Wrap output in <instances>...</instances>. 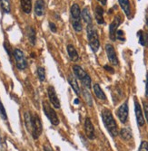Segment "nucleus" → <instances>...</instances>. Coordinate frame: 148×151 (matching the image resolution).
Listing matches in <instances>:
<instances>
[{"label": "nucleus", "mask_w": 148, "mask_h": 151, "mask_svg": "<svg viewBox=\"0 0 148 151\" xmlns=\"http://www.w3.org/2000/svg\"><path fill=\"white\" fill-rule=\"evenodd\" d=\"M102 119L104 124L106 128V129L108 130V132L111 134L112 137H116L118 135V128H117V124L112 115V112L109 111V109H104L102 111Z\"/></svg>", "instance_id": "nucleus-1"}, {"label": "nucleus", "mask_w": 148, "mask_h": 151, "mask_svg": "<svg viewBox=\"0 0 148 151\" xmlns=\"http://www.w3.org/2000/svg\"><path fill=\"white\" fill-rule=\"evenodd\" d=\"M86 33H87V39H88V44L90 48L93 52H96L100 47V42H99V36L97 34L96 29L93 24H87L86 27Z\"/></svg>", "instance_id": "nucleus-2"}, {"label": "nucleus", "mask_w": 148, "mask_h": 151, "mask_svg": "<svg viewBox=\"0 0 148 151\" xmlns=\"http://www.w3.org/2000/svg\"><path fill=\"white\" fill-rule=\"evenodd\" d=\"M71 13V24L75 32H81L83 26L81 23V10L77 4H74L70 9Z\"/></svg>", "instance_id": "nucleus-3"}, {"label": "nucleus", "mask_w": 148, "mask_h": 151, "mask_svg": "<svg viewBox=\"0 0 148 151\" xmlns=\"http://www.w3.org/2000/svg\"><path fill=\"white\" fill-rule=\"evenodd\" d=\"M73 71H74L75 77H77V79H79L82 81L84 86L86 87L87 89H90L91 88V78L88 75V73L84 69H82L81 66L76 65V64H75L73 66Z\"/></svg>", "instance_id": "nucleus-4"}, {"label": "nucleus", "mask_w": 148, "mask_h": 151, "mask_svg": "<svg viewBox=\"0 0 148 151\" xmlns=\"http://www.w3.org/2000/svg\"><path fill=\"white\" fill-rule=\"evenodd\" d=\"M43 128L40 118L37 114H31V134L34 139H37L42 133Z\"/></svg>", "instance_id": "nucleus-5"}, {"label": "nucleus", "mask_w": 148, "mask_h": 151, "mask_svg": "<svg viewBox=\"0 0 148 151\" xmlns=\"http://www.w3.org/2000/svg\"><path fill=\"white\" fill-rule=\"evenodd\" d=\"M43 111L45 112V115L48 118V119L52 123V125L57 126L59 124V119L57 114L56 113L55 109L51 107V105L46 101H43Z\"/></svg>", "instance_id": "nucleus-6"}, {"label": "nucleus", "mask_w": 148, "mask_h": 151, "mask_svg": "<svg viewBox=\"0 0 148 151\" xmlns=\"http://www.w3.org/2000/svg\"><path fill=\"white\" fill-rule=\"evenodd\" d=\"M13 55H14L17 69L20 71L26 69V67H28V62H26V58L25 56L24 52L20 49H15L14 52H13Z\"/></svg>", "instance_id": "nucleus-7"}, {"label": "nucleus", "mask_w": 148, "mask_h": 151, "mask_svg": "<svg viewBox=\"0 0 148 151\" xmlns=\"http://www.w3.org/2000/svg\"><path fill=\"white\" fill-rule=\"evenodd\" d=\"M116 115L121 122L124 123V124L126 123L127 119H128V103H127V101H126L125 103H123L119 107V109L116 111Z\"/></svg>", "instance_id": "nucleus-8"}, {"label": "nucleus", "mask_w": 148, "mask_h": 151, "mask_svg": "<svg viewBox=\"0 0 148 151\" xmlns=\"http://www.w3.org/2000/svg\"><path fill=\"white\" fill-rule=\"evenodd\" d=\"M121 22H122V18H121L120 15H117V16H115L114 21L111 23V24L109 26V36H110V39L112 41L116 40L115 34H116V31L118 29V26L120 25Z\"/></svg>", "instance_id": "nucleus-9"}, {"label": "nucleus", "mask_w": 148, "mask_h": 151, "mask_svg": "<svg viewBox=\"0 0 148 151\" xmlns=\"http://www.w3.org/2000/svg\"><path fill=\"white\" fill-rule=\"evenodd\" d=\"M47 93H48V98L51 102V104L54 106V108L59 109L60 108V101L59 99L57 98V95L56 93L55 88L53 86H48L47 88Z\"/></svg>", "instance_id": "nucleus-10"}, {"label": "nucleus", "mask_w": 148, "mask_h": 151, "mask_svg": "<svg viewBox=\"0 0 148 151\" xmlns=\"http://www.w3.org/2000/svg\"><path fill=\"white\" fill-rule=\"evenodd\" d=\"M105 51H106V54H107V57H108L109 62L114 65H117L118 64V58L116 56V52H115L113 45L110 44H107L105 45Z\"/></svg>", "instance_id": "nucleus-11"}, {"label": "nucleus", "mask_w": 148, "mask_h": 151, "mask_svg": "<svg viewBox=\"0 0 148 151\" xmlns=\"http://www.w3.org/2000/svg\"><path fill=\"white\" fill-rule=\"evenodd\" d=\"M134 112H136V117L138 126L143 127L144 125L145 120H144V118L143 116L141 106H140V104H139V102L137 101L136 99H134Z\"/></svg>", "instance_id": "nucleus-12"}, {"label": "nucleus", "mask_w": 148, "mask_h": 151, "mask_svg": "<svg viewBox=\"0 0 148 151\" xmlns=\"http://www.w3.org/2000/svg\"><path fill=\"white\" fill-rule=\"evenodd\" d=\"M85 130H86V134L87 136V138L89 139H95V128H94V125L92 121L90 120L89 118H86V121H85Z\"/></svg>", "instance_id": "nucleus-13"}, {"label": "nucleus", "mask_w": 148, "mask_h": 151, "mask_svg": "<svg viewBox=\"0 0 148 151\" xmlns=\"http://www.w3.org/2000/svg\"><path fill=\"white\" fill-rule=\"evenodd\" d=\"M45 1L44 0H36L35 4V13L37 17H42L45 14Z\"/></svg>", "instance_id": "nucleus-14"}, {"label": "nucleus", "mask_w": 148, "mask_h": 151, "mask_svg": "<svg viewBox=\"0 0 148 151\" xmlns=\"http://www.w3.org/2000/svg\"><path fill=\"white\" fill-rule=\"evenodd\" d=\"M118 3L127 17H131V6L129 0H118Z\"/></svg>", "instance_id": "nucleus-15"}, {"label": "nucleus", "mask_w": 148, "mask_h": 151, "mask_svg": "<svg viewBox=\"0 0 148 151\" xmlns=\"http://www.w3.org/2000/svg\"><path fill=\"white\" fill-rule=\"evenodd\" d=\"M67 53H68V56L71 59L72 62H77L79 59L78 52L74 47L73 45H67Z\"/></svg>", "instance_id": "nucleus-16"}, {"label": "nucleus", "mask_w": 148, "mask_h": 151, "mask_svg": "<svg viewBox=\"0 0 148 151\" xmlns=\"http://www.w3.org/2000/svg\"><path fill=\"white\" fill-rule=\"evenodd\" d=\"M95 17H96V20L98 24H104V9L102 8V6H96Z\"/></svg>", "instance_id": "nucleus-17"}, {"label": "nucleus", "mask_w": 148, "mask_h": 151, "mask_svg": "<svg viewBox=\"0 0 148 151\" xmlns=\"http://www.w3.org/2000/svg\"><path fill=\"white\" fill-rule=\"evenodd\" d=\"M68 82L70 86L72 87V89L74 90V91L79 96L80 95V87L78 85V82L75 79V76H74L73 74H69L68 75Z\"/></svg>", "instance_id": "nucleus-18"}, {"label": "nucleus", "mask_w": 148, "mask_h": 151, "mask_svg": "<svg viewBox=\"0 0 148 151\" xmlns=\"http://www.w3.org/2000/svg\"><path fill=\"white\" fill-rule=\"evenodd\" d=\"M21 8L25 14H30L32 11V0H20Z\"/></svg>", "instance_id": "nucleus-19"}, {"label": "nucleus", "mask_w": 148, "mask_h": 151, "mask_svg": "<svg viewBox=\"0 0 148 151\" xmlns=\"http://www.w3.org/2000/svg\"><path fill=\"white\" fill-rule=\"evenodd\" d=\"M81 17L83 18L85 23H86L87 24H92V17H91L90 10H89L88 6L84 7V9L81 11Z\"/></svg>", "instance_id": "nucleus-20"}, {"label": "nucleus", "mask_w": 148, "mask_h": 151, "mask_svg": "<svg viewBox=\"0 0 148 151\" xmlns=\"http://www.w3.org/2000/svg\"><path fill=\"white\" fill-rule=\"evenodd\" d=\"M93 89H94V92H95L96 96L99 100H101V101L106 100V96H105L104 92L103 91V90L101 89V87L98 83H96L95 85H94Z\"/></svg>", "instance_id": "nucleus-21"}, {"label": "nucleus", "mask_w": 148, "mask_h": 151, "mask_svg": "<svg viewBox=\"0 0 148 151\" xmlns=\"http://www.w3.org/2000/svg\"><path fill=\"white\" fill-rule=\"evenodd\" d=\"M26 35L28 37V40L31 45H36V30L31 26H28L26 28Z\"/></svg>", "instance_id": "nucleus-22"}, {"label": "nucleus", "mask_w": 148, "mask_h": 151, "mask_svg": "<svg viewBox=\"0 0 148 151\" xmlns=\"http://www.w3.org/2000/svg\"><path fill=\"white\" fill-rule=\"evenodd\" d=\"M120 137L122 138L124 140H129L132 139V131L128 128H124L120 130Z\"/></svg>", "instance_id": "nucleus-23"}, {"label": "nucleus", "mask_w": 148, "mask_h": 151, "mask_svg": "<svg viewBox=\"0 0 148 151\" xmlns=\"http://www.w3.org/2000/svg\"><path fill=\"white\" fill-rule=\"evenodd\" d=\"M137 35L139 37L140 45H142L143 46H146L148 45V35H147V34L144 33L143 31H139Z\"/></svg>", "instance_id": "nucleus-24"}, {"label": "nucleus", "mask_w": 148, "mask_h": 151, "mask_svg": "<svg viewBox=\"0 0 148 151\" xmlns=\"http://www.w3.org/2000/svg\"><path fill=\"white\" fill-rule=\"evenodd\" d=\"M0 5L3 9V11L7 14H9L11 11V6H10V1L9 0H0Z\"/></svg>", "instance_id": "nucleus-25"}, {"label": "nucleus", "mask_w": 148, "mask_h": 151, "mask_svg": "<svg viewBox=\"0 0 148 151\" xmlns=\"http://www.w3.org/2000/svg\"><path fill=\"white\" fill-rule=\"evenodd\" d=\"M25 128L29 132H31V114L29 112H25L24 115Z\"/></svg>", "instance_id": "nucleus-26"}, {"label": "nucleus", "mask_w": 148, "mask_h": 151, "mask_svg": "<svg viewBox=\"0 0 148 151\" xmlns=\"http://www.w3.org/2000/svg\"><path fill=\"white\" fill-rule=\"evenodd\" d=\"M37 76L40 81H44L46 80V71L43 67L37 68Z\"/></svg>", "instance_id": "nucleus-27"}, {"label": "nucleus", "mask_w": 148, "mask_h": 151, "mask_svg": "<svg viewBox=\"0 0 148 151\" xmlns=\"http://www.w3.org/2000/svg\"><path fill=\"white\" fill-rule=\"evenodd\" d=\"M83 94H84V97H85V100L86 101V103L91 107L93 106V100H92V97H91V95L90 93L86 91V90H83Z\"/></svg>", "instance_id": "nucleus-28"}, {"label": "nucleus", "mask_w": 148, "mask_h": 151, "mask_svg": "<svg viewBox=\"0 0 148 151\" xmlns=\"http://www.w3.org/2000/svg\"><path fill=\"white\" fill-rule=\"evenodd\" d=\"M0 116L1 118L4 119V120H7V112H6V109L3 106V103L0 101Z\"/></svg>", "instance_id": "nucleus-29"}, {"label": "nucleus", "mask_w": 148, "mask_h": 151, "mask_svg": "<svg viewBox=\"0 0 148 151\" xmlns=\"http://www.w3.org/2000/svg\"><path fill=\"white\" fill-rule=\"evenodd\" d=\"M115 38L120 40V41H125L126 38H125V34L122 30H117L116 31V34H115Z\"/></svg>", "instance_id": "nucleus-30"}, {"label": "nucleus", "mask_w": 148, "mask_h": 151, "mask_svg": "<svg viewBox=\"0 0 148 151\" xmlns=\"http://www.w3.org/2000/svg\"><path fill=\"white\" fill-rule=\"evenodd\" d=\"M139 151H148V142L147 141H142L140 147H139Z\"/></svg>", "instance_id": "nucleus-31"}, {"label": "nucleus", "mask_w": 148, "mask_h": 151, "mask_svg": "<svg viewBox=\"0 0 148 151\" xmlns=\"http://www.w3.org/2000/svg\"><path fill=\"white\" fill-rule=\"evenodd\" d=\"M143 103H144V111L146 121H147V123H148V102H147V101H144Z\"/></svg>", "instance_id": "nucleus-32"}, {"label": "nucleus", "mask_w": 148, "mask_h": 151, "mask_svg": "<svg viewBox=\"0 0 148 151\" xmlns=\"http://www.w3.org/2000/svg\"><path fill=\"white\" fill-rule=\"evenodd\" d=\"M49 28H50V30L53 33H57V26H56V24H54V23L49 22Z\"/></svg>", "instance_id": "nucleus-33"}, {"label": "nucleus", "mask_w": 148, "mask_h": 151, "mask_svg": "<svg viewBox=\"0 0 148 151\" xmlns=\"http://www.w3.org/2000/svg\"><path fill=\"white\" fill-rule=\"evenodd\" d=\"M145 96L148 98V73L146 75V82H145Z\"/></svg>", "instance_id": "nucleus-34"}, {"label": "nucleus", "mask_w": 148, "mask_h": 151, "mask_svg": "<svg viewBox=\"0 0 148 151\" xmlns=\"http://www.w3.org/2000/svg\"><path fill=\"white\" fill-rule=\"evenodd\" d=\"M44 151H53L51 147L49 145H45L44 146Z\"/></svg>", "instance_id": "nucleus-35"}, {"label": "nucleus", "mask_w": 148, "mask_h": 151, "mask_svg": "<svg viewBox=\"0 0 148 151\" xmlns=\"http://www.w3.org/2000/svg\"><path fill=\"white\" fill-rule=\"evenodd\" d=\"M104 69H105L106 71H108V72H110V73H114V70H112V69H113V68H111V67H109L108 65H105V66H104Z\"/></svg>", "instance_id": "nucleus-36"}, {"label": "nucleus", "mask_w": 148, "mask_h": 151, "mask_svg": "<svg viewBox=\"0 0 148 151\" xmlns=\"http://www.w3.org/2000/svg\"><path fill=\"white\" fill-rule=\"evenodd\" d=\"M97 1H99L103 6H105L106 3H107V0H97Z\"/></svg>", "instance_id": "nucleus-37"}, {"label": "nucleus", "mask_w": 148, "mask_h": 151, "mask_svg": "<svg viewBox=\"0 0 148 151\" xmlns=\"http://www.w3.org/2000/svg\"><path fill=\"white\" fill-rule=\"evenodd\" d=\"M146 24H147V28H148V16H146Z\"/></svg>", "instance_id": "nucleus-38"}, {"label": "nucleus", "mask_w": 148, "mask_h": 151, "mask_svg": "<svg viewBox=\"0 0 148 151\" xmlns=\"http://www.w3.org/2000/svg\"><path fill=\"white\" fill-rule=\"evenodd\" d=\"M78 102H79V101H78V100H75V103H78Z\"/></svg>", "instance_id": "nucleus-39"}]
</instances>
